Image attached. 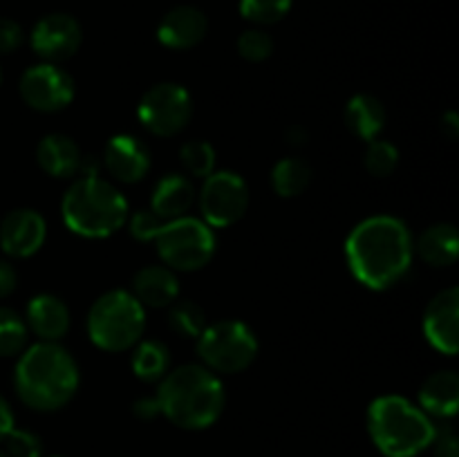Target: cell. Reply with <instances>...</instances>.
I'll return each instance as SVG.
<instances>
[{
    "label": "cell",
    "instance_id": "4",
    "mask_svg": "<svg viewBox=\"0 0 459 457\" xmlns=\"http://www.w3.org/2000/svg\"><path fill=\"white\" fill-rule=\"evenodd\" d=\"M435 430L430 415L399 394L375 399L368 408V433L385 457H417L430 448Z\"/></svg>",
    "mask_w": 459,
    "mask_h": 457
},
{
    "label": "cell",
    "instance_id": "43",
    "mask_svg": "<svg viewBox=\"0 0 459 457\" xmlns=\"http://www.w3.org/2000/svg\"><path fill=\"white\" fill-rule=\"evenodd\" d=\"M56 457H61V455H56Z\"/></svg>",
    "mask_w": 459,
    "mask_h": 457
},
{
    "label": "cell",
    "instance_id": "34",
    "mask_svg": "<svg viewBox=\"0 0 459 457\" xmlns=\"http://www.w3.org/2000/svg\"><path fill=\"white\" fill-rule=\"evenodd\" d=\"M25 43V31L12 18H0V54L16 52Z\"/></svg>",
    "mask_w": 459,
    "mask_h": 457
},
{
    "label": "cell",
    "instance_id": "22",
    "mask_svg": "<svg viewBox=\"0 0 459 457\" xmlns=\"http://www.w3.org/2000/svg\"><path fill=\"white\" fill-rule=\"evenodd\" d=\"M412 249L430 267H451L459 255V236L455 224L439 222L426 228L420 240L412 242Z\"/></svg>",
    "mask_w": 459,
    "mask_h": 457
},
{
    "label": "cell",
    "instance_id": "2",
    "mask_svg": "<svg viewBox=\"0 0 459 457\" xmlns=\"http://www.w3.org/2000/svg\"><path fill=\"white\" fill-rule=\"evenodd\" d=\"M16 394L25 406L54 412L70 403L79 388V366L58 343H40L22 349L13 375Z\"/></svg>",
    "mask_w": 459,
    "mask_h": 457
},
{
    "label": "cell",
    "instance_id": "16",
    "mask_svg": "<svg viewBox=\"0 0 459 457\" xmlns=\"http://www.w3.org/2000/svg\"><path fill=\"white\" fill-rule=\"evenodd\" d=\"M206 31H209V21L204 13L191 4H179L161 18L157 39L169 49H191L204 40Z\"/></svg>",
    "mask_w": 459,
    "mask_h": 457
},
{
    "label": "cell",
    "instance_id": "33",
    "mask_svg": "<svg viewBox=\"0 0 459 457\" xmlns=\"http://www.w3.org/2000/svg\"><path fill=\"white\" fill-rule=\"evenodd\" d=\"M126 224H128L130 228V236L137 237L139 242H151L155 240L157 233L161 231V227H164L166 222L161 218H157L151 209H139L137 213L128 215Z\"/></svg>",
    "mask_w": 459,
    "mask_h": 457
},
{
    "label": "cell",
    "instance_id": "6",
    "mask_svg": "<svg viewBox=\"0 0 459 457\" xmlns=\"http://www.w3.org/2000/svg\"><path fill=\"white\" fill-rule=\"evenodd\" d=\"M146 307L126 289L106 291L88 312V334L106 352H126L142 341Z\"/></svg>",
    "mask_w": 459,
    "mask_h": 457
},
{
    "label": "cell",
    "instance_id": "31",
    "mask_svg": "<svg viewBox=\"0 0 459 457\" xmlns=\"http://www.w3.org/2000/svg\"><path fill=\"white\" fill-rule=\"evenodd\" d=\"M238 54L249 63H263L273 54V39L263 27H251L238 39Z\"/></svg>",
    "mask_w": 459,
    "mask_h": 457
},
{
    "label": "cell",
    "instance_id": "20",
    "mask_svg": "<svg viewBox=\"0 0 459 457\" xmlns=\"http://www.w3.org/2000/svg\"><path fill=\"white\" fill-rule=\"evenodd\" d=\"M81 157L83 152L79 151L74 139L58 133L40 139L39 148H36V161H39L40 170L56 179L74 177L79 173Z\"/></svg>",
    "mask_w": 459,
    "mask_h": 457
},
{
    "label": "cell",
    "instance_id": "18",
    "mask_svg": "<svg viewBox=\"0 0 459 457\" xmlns=\"http://www.w3.org/2000/svg\"><path fill=\"white\" fill-rule=\"evenodd\" d=\"M130 294L143 307H170L179 296V280L166 264H148L134 273Z\"/></svg>",
    "mask_w": 459,
    "mask_h": 457
},
{
    "label": "cell",
    "instance_id": "27",
    "mask_svg": "<svg viewBox=\"0 0 459 457\" xmlns=\"http://www.w3.org/2000/svg\"><path fill=\"white\" fill-rule=\"evenodd\" d=\"M27 323L13 309L0 307V357H16L27 348Z\"/></svg>",
    "mask_w": 459,
    "mask_h": 457
},
{
    "label": "cell",
    "instance_id": "12",
    "mask_svg": "<svg viewBox=\"0 0 459 457\" xmlns=\"http://www.w3.org/2000/svg\"><path fill=\"white\" fill-rule=\"evenodd\" d=\"M83 40V31L70 13H49L34 25L30 36L31 49L43 63H63L76 54Z\"/></svg>",
    "mask_w": 459,
    "mask_h": 457
},
{
    "label": "cell",
    "instance_id": "15",
    "mask_svg": "<svg viewBox=\"0 0 459 457\" xmlns=\"http://www.w3.org/2000/svg\"><path fill=\"white\" fill-rule=\"evenodd\" d=\"M101 164L117 182L134 184L146 177L151 168V152L142 139L133 134H115L103 148Z\"/></svg>",
    "mask_w": 459,
    "mask_h": 457
},
{
    "label": "cell",
    "instance_id": "8",
    "mask_svg": "<svg viewBox=\"0 0 459 457\" xmlns=\"http://www.w3.org/2000/svg\"><path fill=\"white\" fill-rule=\"evenodd\" d=\"M157 251L164 264L173 272H197L215 255V233L204 220H170L155 237Z\"/></svg>",
    "mask_w": 459,
    "mask_h": 457
},
{
    "label": "cell",
    "instance_id": "19",
    "mask_svg": "<svg viewBox=\"0 0 459 457\" xmlns=\"http://www.w3.org/2000/svg\"><path fill=\"white\" fill-rule=\"evenodd\" d=\"M195 202V186L191 177L179 173L164 175L152 188L151 211L164 222L184 218Z\"/></svg>",
    "mask_w": 459,
    "mask_h": 457
},
{
    "label": "cell",
    "instance_id": "11",
    "mask_svg": "<svg viewBox=\"0 0 459 457\" xmlns=\"http://www.w3.org/2000/svg\"><path fill=\"white\" fill-rule=\"evenodd\" d=\"M21 99L39 112H58L74 99V79L56 63H39L22 72L18 83Z\"/></svg>",
    "mask_w": 459,
    "mask_h": 457
},
{
    "label": "cell",
    "instance_id": "3",
    "mask_svg": "<svg viewBox=\"0 0 459 457\" xmlns=\"http://www.w3.org/2000/svg\"><path fill=\"white\" fill-rule=\"evenodd\" d=\"M155 397L161 415L184 430H204L213 426L227 401L220 376L197 363L169 372Z\"/></svg>",
    "mask_w": 459,
    "mask_h": 457
},
{
    "label": "cell",
    "instance_id": "35",
    "mask_svg": "<svg viewBox=\"0 0 459 457\" xmlns=\"http://www.w3.org/2000/svg\"><path fill=\"white\" fill-rule=\"evenodd\" d=\"M430 446H433L435 457H459V439L451 426H446L442 430H435V437Z\"/></svg>",
    "mask_w": 459,
    "mask_h": 457
},
{
    "label": "cell",
    "instance_id": "24",
    "mask_svg": "<svg viewBox=\"0 0 459 457\" xmlns=\"http://www.w3.org/2000/svg\"><path fill=\"white\" fill-rule=\"evenodd\" d=\"M130 366L143 384L161 381L170 372V352L161 341H139L133 348Z\"/></svg>",
    "mask_w": 459,
    "mask_h": 457
},
{
    "label": "cell",
    "instance_id": "1",
    "mask_svg": "<svg viewBox=\"0 0 459 457\" xmlns=\"http://www.w3.org/2000/svg\"><path fill=\"white\" fill-rule=\"evenodd\" d=\"M415 249L406 224L393 215H375L352 228L345 240V260L361 285L375 291L397 285L411 269Z\"/></svg>",
    "mask_w": 459,
    "mask_h": 457
},
{
    "label": "cell",
    "instance_id": "26",
    "mask_svg": "<svg viewBox=\"0 0 459 457\" xmlns=\"http://www.w3.org/2000/svg\"><path fill=\"white\" fill-rule=\"evenodd\" d=\"M169 325L182 339H197L209 325L204 309L193 300H175L169 309Z\"/></svg>",
    "mask_w": 459,
    "mask_h": 457
},
{
    "label": "cell",
    "instance_id": "38",
    "mask_svg": "<svg viewBox=\"0 0 459 457\" xmlns=\"http://www.w3.org/2000/svg\"><path fill=\"white\" fill-rule=\"evenodd\" d=\"M12 428H13V412L12 408H9V403L0 397V444H3V439L12 433Z\"/></svg>",
    "mask_w": 459,
    "mask_h": 457
},
{
    "label": "cell",
    "instance_id": "10",
    "mask_svg": "<svg viewBox=\"0 0 459 457\" xmlns=\"http://www.w3.org/2000/svg\"><path fill=\"white\" fill-rule=\"evenodd\" d=\"M249 206V186L231 170H213L200 191L202 220L209 227H231Z\"/></svg>",
    "mask_w": 459,
    "mask_h": 457
},
{
    "label": "cell",
    "instance_id": "9",
    "mask_svg": "<svg viewBox=\"0 0 459 457\" xmlns=\"http://www.w3.org/2000/svg\"><path fill=\"white\" fill-rule=\"evenodd\" d=\"M193 115L191 94L179 83H164L152 85L146 90L139 101L137 116L143 128L155 137H173L179 134Z\"/></svg>",
    "mask_w": 459,
    "mask_h": 457
},
{
    "label": "cell",
    "instance_id": "28",
    "mask_svg": "<svg viewBox=\"0 0 459 457\" xmlns=\"http://www.w3.org/2000/svg\"><path fill=\"white\" fill-rule=\"evenodd\" d=\"M186 175L197 179H206L215 170V148L209 142H186L179 151Z\"/></svg>",
    "mask_w": 459,
    "mask_h": 457
},
{
    "label": "cell",
    "instance_id": "37",
    "mask_svg": "<svg viewBox=\"0 0 459 457\" xmlns=\"http://www.w3.org/2000/svg\"><path fill=\"white\" fill-rule=\"evenodd\" d=\"M134 415L142 417V419H152V417L161 415L160 410V401H157V397H142L134 401L133 406Z\"/></svg>",
    "mask_w": 459,
    "mask_h": 457
},
{
    "label": "cell",
    "instance_id": "23",
    "mask_svg": "<svg viewBox=\"0 0 459 457\" xmlns=\"http://www.w3.org/2000/svg\"><path fill=\"white\" fill-rule=\"evenodd\" d=\"M343 119L350 133L357 134L359 139L372 142L379 137L385 125V108L372 94H357L345 106Z\"/></svg>",
    "mask_w": 459,
    "mask_h": 457
},
{
    "label": "cell",
    "instance_id": "29",
    "mask_svg": "<svg viewBox=\"0 0 459 457\" xmlns=\"http://www.w3.org/2000/svg\"><path fill=\"white\" fill-rule=\"evenodd\" d=\"M291 0H240V13L258 27L276 25L290 13Z\"/></svg>",
    "mask_w": 459,
    "mask_h": 457
},
{
    "label": "cell",
    "instance_id": "40",
    "mask_svg": "<svg viewBox=\"0 0 459 457\" xmlns=\"http://www.w3.org/2000/svg\"><path fill=\"white\" fill-rule=\"evenodd\" d=\"M287 139H290L291 146H300V143H305L307 134H305L303 128H291L290 134H287Z\"/></svg>",
    "mask_w": 459,
    "mask_h": 457
},
{
    "label": "cell",
    "instance_id": "21",
    "mask_svg": "<svg viewBox=\"0 0 459 457\" xmlns=\"http://www.w3.org/2000/svg\"><path fill=\"white\" fill-rule=\"evenodd\" d=\"M420 408L426 415L451 419L459 408V376L455 370L430 375L420 390Z\"/></svg>",
    "mask_w": 459,
    "mask_h": 457
},
{
    "label": "cell",
    "instance_id": "13",
    "mask_svg": "<svg viewBox=\"0 0 459 457\" xmlns=\"http://www.w3.org/2000/svg\"><path fill=\"white\" fill-rule=\"evenodd\" d=\"M424 334L442 354L455 357L459 349V289L448 287L429 303L424 314Z\"/></svg>",
    "mask_w": 459,
    "mask_h": 457
},
{
    "label": "cell",
    "instance_id": "39",
    "mask_svg": "<svg viewBox=\"0 0 459 457\" xmlns=\"http://www.w3.org/2000/svg\"><path fill=\"white\" fill-rule=\"evenodd\" d=\"M442 130L448 139H457L459 134V116L455 110H448L446 115L442 116Z\"/></svg>",
    "mask_w": 459,
    "mask_h": 457
},
{
    "label": "cell",
    "instance_id": "36",
    "mask_svg": "<svg viewBox=\"0 0 459 457\" xmlns=\"http://www.w3.org/2000/svg\"><path fill=\"white\" fill-rule=\"evenodd\" d=\"M16 269L7 263V260L0 258V298H7L13 289H16Z\"/></svg>",
    "mask_w": 459,
    "mask_h": 457
},
{
    "label": "cell",
    "instance_id": "41",
    "mask_svg": "<svg viewBox=\"0 0 459 457\" xmlns=\"http://www.w3.org/2000/svg\"><path fill=\"white\" fill-rule=\"evenodd\" d=\"M0 457H7V453H4L3 448H0Z\"/></svg>",
    "mask_w": 459,
    "mask_h": 457
},
{
    "label": "cell",
    "instance_id": "30",
    "mask_svg": "<svg viewBox=\"0 0 459 457\" xmlns=\"http://www.w3.org/2000/svg\"><path fill=\"white\" fill-rule=\"evenodd\" d=\"M366 151V170L375 177H388L394 173L399 166V151L394 143L385 142V139H372L368 142Z\"/></svg>",
    "mask_w": 459,
    "mask_h": 457
},
{
    "label": "cell",
    "instance_id": "14",
    "mask_svg": "<svg viewBox=\"0 0 459 457\" xmlns=\"http://www.w3.org/2000/svg\"><path fill=\"white\" fill-rule=\"evenodd\" d=\"M48 236L45 218L34 209L9 211L0 222V249L12 258H30Z\"/></svg>",
    "mask_w": 459,
    "mask_h": 457
},
{
    "label": "cell",
    "instance_id": "25",
    "mask_svg": "<svg viewBox=\"0 0 459 457\" xmlns=\"http://www.w3.org/2000/svg\"><path fill=\"white\" fill-rule=\"evenodd\" d=\"M312 182V168L300 157H285L272 168V186L281 197H299Z\"/></svg>",
    "mask_w": 459,
    "mask_h": 457
},
{
    "label": "cell",
    "instance_id": "5",
    "mask_svg": "<svg viewBox=\"0 0 459 457\" xmlns=\"http://www.w3.org/2000/svg\"><path fill=\"white\" fill-rule=\"evenodd\" d=\"M61 213L76 236L108 237L124 227L130 209L115 184L101 177H79L67 188Z\"/></svg>",
    "mask_w": 459,
    "mask_h": 457
},
{
    "label": "cell",
    "instance_id": "42",
    "mask_svg": "<svg viewBox=\"0 0 459 457\" xmlns=\"http://www.w3.org/2000/svg\"><path fill=\"white\" fill-rule=\"evenodd\" d=\"M0 83H3V70H0Z\"/></svg>",
    "mask_w": 459,
    "mask_h": 457
},
{
    "label": "cell",
    "instance_id": "32",
    "mask_svg": "<svg viewBox=\"0 0 459 457\" xmlns=\"http://www.w3.org/2000/svg\"><path fill=\"white\" fill-rule=\"evenodd\" d=\"M7 457H43V442L36 433L30 430L12 428V433L3 439Z\"/></svg>",
    "mask_w": 459,
    "mask_h": 457
},
{
    "label": "cell",
    "instance_id": "17",
    "mask_svg": "<svg viewBox=\"0 0 459 457\" xmlns=\"http://www.w3.org/2000/svg\"><path fill=\"white\" fill-rule=\"evenodd\" d=\"M27 330L45 343H58L70 330V309L58 296L39 294L30 300L25 314Z\"/></svg>",
    "mask_w": 459,
    "mask_h": 457
},
{
    "label": "cell",
    "instance_id": "7",
    "mask_svg": "<svg viewBox=\"0 0 459 457\" xmlns=\"http://www.w3.org/2000/svg\"><path fill=\"white\" fill-rule=\"evenodd\" d=\"M197 354L202 366L215 375H236L255 361L258 339L245 323L220 321L206 325L197 336Z\"/></svg>",
    "mask_w": 459,
    "mask_h": 457
}]
</instances>
